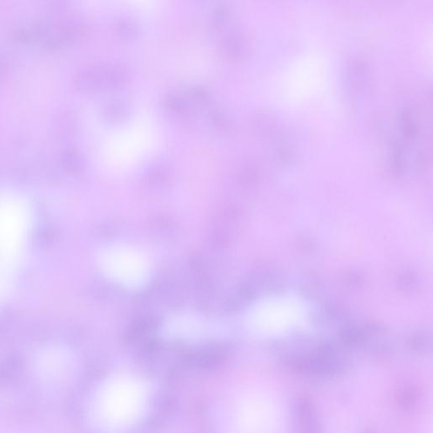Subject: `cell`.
I'll use <instances>...</instances> for the list:
<instances>
[{
    "label": "cell",
    "mask_w": 433,
    "mask_h": 433,
    "mask_svg": "<svg viewBox=\"0 0 433 433\" xmlns=\"http://www.w3.org/2000/svg\"><path fill=\"white\" fill-rule=\"evenodd\" d=\"M231 19V10L226 5H219L212 15V27L216 33H223L227 29Z\"/></svg>",
    "instance_id": "277c9868"
},
{
    "label": "cell",
    "mask_w": 433,
    "mask_h": 433,
    "mask_svg": "<svg viewBox=\"0 0 433 433\" xmlns=\"http://www.w3.org/2000/svg\"><path fill=\"white\" fill-rule=\"evenodd\" d=\"M113 31L118 40L125 43L136 41L141 33L139 23L127 17L118 18L113 23Z\"/></svg>",
    "instance_id": "3957f363"
},
{
    "label": "cell",
    "mask_w": 433,
    "mask_h": 433,
    "mask_svg": "<svg viewBox=\"0 0 433 433\" xmlns=\"http://www.w3.org/2000/svg\"><path fill=\"white\" fill-rule=\"evenodd\" d=\"M132 70L121 62H108L90 66L78 74V88L85 92L101 93L118 89L128 84Z\"/></svg>",
    "instance_id": "6da1fadb"
},
{
    "label": "cell",
    "mask_w": 433,
    "mask_h": 433,
    "mask_svg": "<svg viewBox=\"0 0 433 433\" xmlns=\"http://www.w3.org/2000/svg\"><path fill=\"white\" fill-rule=\"evenodd\" d=\"M190 1L196 3H203L205 2H207V0H190Z\"/></svg>",
    "instance_id": "8992f818"
},
{
    "label": "cell",
    "mask_w": 433,
    "mask_h": 433,
    "mask_svg": "<svg viewBox=\"0 0 433 433\" xmlns=\"http://www.w3.org/2000/svg\"><path fill=\"white\" fill-rule=\"evenodd\" d=\"M219 52L223 60L233 64L241 63L249 57L250 39L241 29L228 30L219 42Z\"/></svg>",
    "instance_id": "7a4b0ae2"
},
{
    "label": "cell",
    "mask_w": 433,
    "mask_h": 433,
    "mask_svg": "<svg viewBox=\"0 0 433 433\" xmlns=\"http://www.w3.org/2000/svg\"><path fill=\"white\" fill-rule=\"evenodd\" d=\"M61 163L66 171L77 172L82 166V160L80 155L74 150L67 151L63 155Z\"/></svg>",
    "instance_id": "5b68a950"
}]
</instances>
